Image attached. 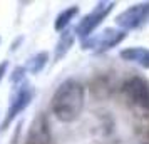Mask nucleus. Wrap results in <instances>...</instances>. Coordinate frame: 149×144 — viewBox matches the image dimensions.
Segmentation results:
<instances>
[{
    "label": "nucleus",
    "instance_id": "f257e3e1",
    "mask_svg": "<svg viewBox=\"0 0 149 144\" xmlns=\"http://www.w3.org/2000/svg\"><path fill=\"white\" fill-rule=\"evenodd\" d=\"M86 106V87L74 77L62 81L50 97V112L62 124L79 121Z\"/></svg>",
    "mask_w": 149,
    "mask_h": 144
},
{
    "label": "nucleus",
    "instance_id": "f03ea898",
    "mask_svg": "<svg viewBox=\"0 0 149 144\" xmlns=\"http://www.w3.org/2000/svg\"><path fill=\"white\" fill-rule=\"evenodd\" d=\"M121 96L137 117L149 119V81L146 77H127L121 86Z\"/></svg>",
    "mask_w": 149,
    "mask_h": 144
},
{
    "label": "nucleus",
    "instance_id": "7ed1b4c3",
    "mask_svg": "<svg viewBox=\"0 0 149 144\" xmlns=\"http://www.w3.org/2000/svg\"><path fill=\"white\" fill-rule=\"evenodd\" d=\"M34 97H35V89L29 81L15 86L14 90H12V94H10V99H8L7 112H5L3 122H2V129L10 127V124L14 122L15 119L32 104Z\"/></svg>",
    "mask_w": 149,
    "mask_h": 144
},
{
    "label": "nucleus",
    "instance_id": "20e7f679",
    "mask_svg": "<svg viewBox=\"0 0 149 144\" xmlns=\"http://www.w3.org/2000/svg\"><path fill=\"white\" fill-rule=\"evenodd\" d=\"M114 7H116V2H97L95 7L77 22V25L74 27L75 37L82 42L86 39H89L92 34H95L97 27L111 15Z\"/></svg>",
    "mask_w": 149,
    "mask_h": 144
},
{
    "label": "nucleus",
    "instance_id": "39448f33",
    "mask_svg": "<svg viewBox=\"0 0 149 144\" xmlns=\"http://www.w3.org/2000/svg\"><path fill=\"white\" fill-rule=\"evenodd\" d=\"M127 32H124L117 27H106L101 32L92 34L89 39L81 42L82 50L86 52H94V54H104L111 49L117 47L124 39H126Z\"/></svg>",
    "mask_w": 149,
    "mask_h": 144
},
{
    "label": "nucleus",
    "instance_id": "423d86ee",
    "mask_svg": "<svg viewBox=\"0 0 149 144\" xmlns=\"http://www.w3.org/2000/svg\"><path fill=\"white\" fill-rule=\"evenodd\" d=\"M149 20V2H139L134 5L126 7L122 12L116 15V27L129 32V30H136L141 25H144Z\"/></svg>",
    "mask_w": 149,
    "mask_h": 144
},
{
    "label": "nucleus",
    "instance_id": "0eeeda50",
    "mask_svg": "<svg viewBox=\"0 0 149 144\" xmlns=\"http://www.w3.org/2000/svg\"><path fill=\"white\" fill-rule=\"evenodd\" d=\"M27 144H52L49 119L44 112H37L27 131Z\"/></svg>",
    "mask_w": 149,
    "mask_h": 144
},
{
    "label": "nucleus",
    "instance_id": "6e6552de",
    "mask_svg": "<svg viewBox=\"0 0 149 144\" xmlns=\"http://www.w3.org/2000/svg\"><path fill=\"white\" fill-rule=\"evenodd\" d=\"M119 57L124 62L134 64L144 70H149V47H142V45L126 47L119 52Z\"/></svg>",
    "mask_w": 149,
    "mask_h": 144
},
{
    "label": "nucleus",
    "instance_id": "1a4fd4ad",
    "mask_svg": "<svg viewBox=\"0 0 149 144\" xmlns=\"http://www.w3.org/2000/svg\"><path fill=\"white\" fill-rule=\"evenodd\" d=\"M75 39L77 37L74 34V29H67V30H64L59 35V40H57V44L54 47V62L62 61L70 52V49L74 47V44H75Z\"/></svg>",
    "mask_w": 149,
    "mask_h": 144
},
{
    "label": "nucleus",
    "instance_id": "9d476101",
    "mask_svg": "<svg viewBox=\"0 0 149 144\" xmlns=\"http://www.w3.org/2000/svg\"><path fill=\"white\" fill-rule=\"evenodd\" d=\"M81 12L79 5H70V7H65L64 10H61L57 17H55V22H54V30L62 34L64 30L70 29V24L77 19V15Z\"/></svg>",
    "mask_w": 149,
    "mask_h": 144
},
{
    "label": "nucleus",
    "instance_id": "9b49d317",
    "mask_svg": "<svg viewBox=\"0 0 149 144\" xmlns=\"http://www.w3.org/2000/svg\"><path fill=\"white\" fill-rule=\"evenodd\" d=\"M49 61H50V55H49L47 50H40V52H37L34 54L32 57H29L27 62H25V69H27L29 74H40L44 69L47 67Z\"/></svg>",
    "mask_w": 149,
    "mask_h": 144
},
{
    "label": "nucleus",
    "instance_id": "f8f14e48",
    "mask_svg": "<svg viewBox=\"0 0 149 144\" xmlns=\"http://www.w3.org/2000/svg\"><path fill=\"white\" fill-rule=\"evenodd\" d=\"M27 69H25V65H17V67L12 69V74H10V84L12 86H19V84L25 82L27 81Z\"/></svg>",
    "mask_w": 149,
    "mask_h": 144
},
{
    "label": "nucleus",
    "instance_id": "ddd939ff",
    "mask_svg": "<svg viewBox=\"0 0 149 144\" xmlns=\"http://www.w3.org/2000/svg\"><path fill=\"white\" fill-rule=\"evenodd\" d=\"M7 72H8V62L2 61L0 62V84H2V81H3V77L7 76Z\"/></svg>",
    "mask_w": 149,
    "mask_h": 144
},
{
    "label": "nucleus",
    "instance_id": "4468645a",
    "mask_svg": "<svg viewBox=\"0 0 149 144\" xmlns=\"http://www.w3.org/2000/svg\"><path fill=\"white\" fill-rule=\"evenodd\" d=\"M0 44H2V37H0Z\"/></svg>",
    "mask_w": 149,
    "mask_h": 144
},
{
    "label": "nucleus",
    "instance_id": "2eb2a0df",
    "mask_svg": "<svg viewBox=\"0 0 149 144\" xmlns=\"http://www.w3.org/2000/svg\"><path fill=\"white\" fill-rule=\"evenodd\" d=\"M142 144H149V143H142Z\"/></svg>",
    "mask_w": 149,
    "mask_h": 144
}]
</instances>
